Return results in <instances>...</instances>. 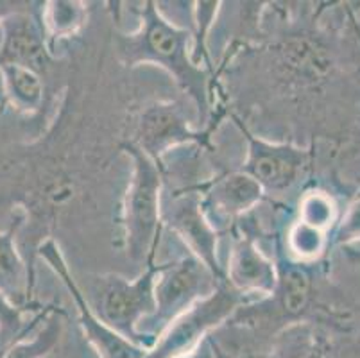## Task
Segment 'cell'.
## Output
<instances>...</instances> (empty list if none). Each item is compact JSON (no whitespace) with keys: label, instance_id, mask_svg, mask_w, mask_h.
<instances>
[{"label":"cell","instance_id":"1","mask_svg":"<svg viewBox=\"0 0 360 358\" xmlns=\"http://www.w3.org/2000/svg\"><path fill=\"white\" fill-rule=\"evenodd\" d=\"M140 25L135 32H113L117 58L122 65L133 68L139 65H156L163 68L183 94L194 101L198 120L210 122L214 113V94L219 88L221 72L206 70L194 63L191 51L192 32L186 27L172 24L162 13L160 6L147 0L136 9Z\"/></svg>","mask_w":360,"mask_h":358},{"label":"cell","instance_id":"7","mask_svg":"<svg viewBox=\"0 0 360 358\" xmlns=\"http://www.w3.org/2000/svg\"><path fill=\"white\" fill-rule=\"evenodd\" d=\"M214 127L198 131L186 117L178 101H158L143 108L135 124L129 142L135 143L147 158L160 165L162 158L176 147L195 146L208 153H215L212 143Z\"/></svg>","mask_w":360,"mask_h":358},{"label":"cell","instance_id":"25","mask_svg":"<svg viewBox=\"0 0 360 358\" xmlns=\"http://www.w3.org/2000/svg\"><path fill=\"white\" fill-rule=\"evenodd\" d=\"M2 353H4V351H2ZM2 353H0V354H2Z\"/></svg>","mask_w":360,"mask_h":358},{"label":"cell","instance_id":"9","mask_svg":"<svg viewBox=\"0 0 360 358\" xmlns=\"http://www.w3.org/2000/svg\"><path fill=\"white\" fill-rule=\"evenodd\" d=\"M36 258L45 260V264L56 272V276L67 287L68 294L74 300L75 307H77V321L83 330L84 339L91 346V350L96 351L99 358H142L147 353L143 347L136 346L131 340L124 339L122 335L117 333L115 330H111L108 324H104L99 319V315L94 312L90 301H88L86 294L83 288L77 285L75 278L72 276L70 267H68L67 258L61 252L60 244L56 242V238H47L41 242L36 249Z\"/></svg>","mask_w":360,"mask_h":358},{"label":"cell","instance_id":"16","mask_svg":"<svg viewBox=\"0 0 360 358\" xmlns=\"http://www.w3.org/2000/svg\"><path fill=\"white\" fill-rule=\"evenodd\" d=\"M63 308L56 307L44 319L40 326L31 333L13 343L0 358H47L60 346L63 337Z\"/></svg>","mask_w":360,"mask_h":358},{"label":"cell","instance_id":"6","mask_svg":"<svg viewBox=\"0 0 360 358\" xmlns=\"http://www.w3.org/2000/svg\"><path fill=\"white\" fill-rule=\"evenodd\" d=\"M228 117L233 120L248 142L245 162L237 169L253 177L264 190L265 199L267 196H281L289 192L309 169L312 158L310 151L292 143H276L257 136L235 111H228Z\"/></svg>","mask_w":360,"mask_h":358},{"label":"cell","instance_id":"12","mask_svg":"<svg viewBox=\"0 0 360 358\" xmlns=\"http://www.w3.org/2000/svg\"><path fill=\"white\" fill-rule=\"evenodd\" d=\"M36 2L0 20V67L16 65L47 77L56 58L41 24V8Z\"/></svg>","mask_w":360,"mask_h":358},{"label":"cell","instance_id":"8","mask_svg":"<svg viewBox=\"0 0 360 358\" xmlns=\"http://www.w3.org/2000/svg\"><path fill=\"white\" fill-rule=\"evenodd\" d=\"M162 226L181 238L185 249L198 256L219 281H226L224 267L217 255V242L222 235L206 219L198 190L163 188Z\"/></svg>","mask_w":360,"mask_h":358},{"label":"cell","instance_id":"24","mask_svg":"<svg viewBox=\"0 0 360 358\" xmlns=\"http://www.w3.org/2000/svg\"><path fill=\"white\" fill-rule=\"evenodd\" d=\"M2 351H6V347L2 346V339H0V353H2Z\"/></svg>","mask_w":360,"mask_h":358},{"label":"cell","instance_id":"13","mask_svg":"<svg viewBox=\"0 0 360 358\" xmlns=\"http://www.w3.org/2000/svg\"><path fill=\"white\" fill-rule=\"evenodd\" d=\"M13 221L6 229H0V294L18 308L41 310L44 305H36L32 298L36 280L29 272L27 264L18 248V233L25 222V215L15 210Z\"/></svg>","mask_w":360,"mask_h":358},{"label":"cell","instance_id":"22","mask_svg":"<svg viewBox=\"0 0 360 358\" xmlns=\"http://www.w3.org/2000/svg\"><path fill=\"white\" fill-rule=\"evenodd\" d=\"M212 335V339H214V344H215V353H217V358H255V357H248V354H238V353H233V351H228L224 350V347H221V344L215 340L214 333Z\"/></svg>","mask_w":360,"mask_h":358},{"label":"cell","instance_id":"20","mask_svg":"<svg viewBox=\"0 0 360 358\" xmlns=\"http://www.w3.org/2000/svg\"><path fill=\"white\" fill-rule=\"evenodd\" d=\"M179 358H217V353H215V344H214V339H212V335H206L205 339H202L201 343L194 347V350H191L188 353L183 354V357H179Z\"/></svg>","mask_w":360,"mask_h":358},{"label":"cell","instance_id":"10","mask_svg":"<svg viewBox=\"0 0 360 358\" xmlns=\"http://www.w3.org/2000/svg\"><path fill=\"white\" fill-rule=\"evenodd\" d=\"M201 197L206 219L221 235H228L238 219L253 212L265 193L253 177L240 169H224L194 186Z\"/></svg>","mask_w":360,"mask_h":358},{"label":"cell","instance_id":"21","mask_svg":"<svg viewBox=\"0 0 360 358\" xmlns=\"http://www.w3.org/2000/svg\"><path fill=\"white\" fill-rule=\"evenodd\" d=\"M29 6V2H0V20L13 15L16 11H22Z\"/></svg>","mask_w":360,"mask_h":358},{"label":"cell","instance_id":"3","mask_svg":"<svg viewBox=\"0 0 360 358\" xmlns=\"http://www.w3.org/2000/svg\"><path fill=\"white\" fill-rule=\"evenodd\" d=\"M219 283L222 281L188 249L176 260L165 262L155 281V312L139 328L143 350L155 346L181 315L214 294Z\"/></svg>","mask_w":360,"mask_h":358},{"label":"cell","instance_id":"14","mask_svg":"<svg viewBox=\"0 0 360 358\" xmlns=\"http://www.w3.org/2000/svg\"><path fill=\"white\" fill-rule=\"evenodd\" d=\"M255 358H349L323 328L314 323H297L274 335Z\"/></svg>","mask_w":360,"mask_h":358},{"label":"cell","instance_id":"15","mask_svg":"<svg viewBox=\"0 0 360 358\" xmlns=\"http://www.w3.org/2000/svg\"><path fill=\"white\" fill-rule=\"evenodd\" d=\"M0 74L4 79L6 104H11L18 113H40L45 103L44 77L16 65L0 67Z\"/></svg>","mask_w":360,"mask_h":358},{"label":"cell","instance_id":"23","mask_svg":"<svg viewBox=\"0 0 360 358\" xmlns=\"http://www.w3.org/2000/svg\"><path fill=\"white\" fill-rule=\"evenodd\" d=\"M6 106V88H4V79H2V74H0V110Z\"/></svg>","mask_w":360,"mask_h":358},{"label":"cell","instance_id":"18","mask_svg":"<svg viewBox=\"0 0 360 358\" xmlns=\"http://www.w3.org/2000/svg\"><path fill=\"white\" fill-rule=\"evenodd\" d=\"M54 308L56 305H45L40 312L25 310V308L11 305L4 295L0 294V339H2V346L8 350L13 343L36 330Z\"/></svg>","mask_w":360,"mask_h":358},{"label":"cell","instance_id":"19","mask_svg":"<svg viewBox=\"0 0 360 358\" xmlns=\"http://www.w3.org/2000/svg\"><path fill=\"white\" fill-rule=\"evenodd\" d=\"M332 201L325 193L310 192L301 197L300 210H297V222L307 224L314 229L323 231L328 228L332 221Z\"/></svg>","mask_w":360,"mask_h":358},{"label":"cell","instance_id":"5","mask_svg":"<svg viewBox=\"0 0 360 358\" xmlns=\"http://www.w3.org/2000/svg\"><path fill=\"white\" fill-rule=\"evenodd\" d=\"M248 303H253V301L230 287L228 281H222L214 294L199 301L185 315H181L142 358L183 357L194 350L206 335L214 333L215 330L224 326L235 310Z\"/></svg>","mask_w":360,"mask_h":358},{"label":"cell","instance_id":"11","mask_svg":"<svg viewBox=\"0 0 360 358\" xmlns=\"http://www.w3.org/2000/svg\"><path fill=\"white\" fill-rule=\"evenodd\" d=\"M228 235L231 236V249L224 269L226 281L251 301L267 298L276 285V265L258 248L251 213L238 219Z\"/></svg>","mask_w":360,"mask_h":358},{"label":"cell","instance_id":"2","mask_svg":"<svg viewBox=\"0 0 360 358\" xmlns=\"http://www.w3.org/2000/svg\"><path fill=\"white\" fill-rule=\"evenodd\" d=\"M119 149L131 158L133 172L124 193L120 210L122 241L127 258L135 265H146L156 258L162 233L163 177L150 158L133 142L119 143Z\"/></svg>","mask_w":360,"mask_h":358},{"label":"cell","instance_id":"4","mask_svg":"<svg viewBox=\"0 0 360 358\" xmlns=\"http://www.w3.org/2000/svg\"><path fill=\"white\" fill-rule=\"evenodd\" d=\"M163 267L165 264L150 260L135 280L119 274L96 276L91 298L86 295L104 324L140 347L143 346L139 328L155 312V281Z\"/></svg>","mask_w":360,"mask_h":358},{"label":"cell","instance_id":"17","mask_svg":"<svg viewBox=\"0 0 360 358\" xmlns=\"http://www.w3.org/2000/svg\"><path fill=\"white\" fill-rule=\"evenodd\" d=\"M88 18V8L83 2L54 0L41 4V24L47 32L49 45L54 54V47L60 39L72 38Z\"/></svg>","mask_w":360,"mask_h":358}]
</instances>
